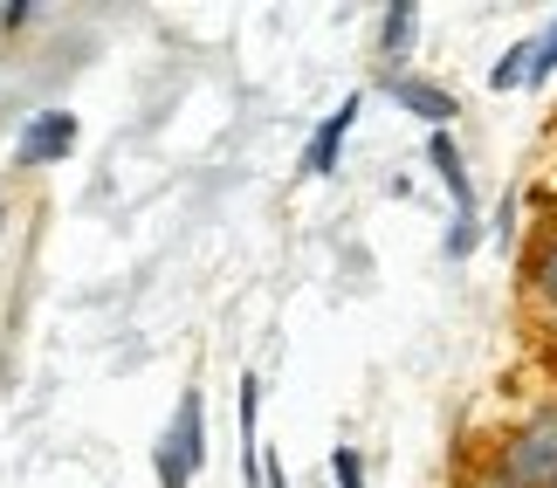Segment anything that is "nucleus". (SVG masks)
<instances>
[{"label":"nucleus","instance_id":"nucleus-1","mask_svg":"<svg viewBox=\"0 0 557 488\" xmlns=\"http://www.w3.org/2000/svg\"><path fill=\"white\" fill-rule=\"evenodd\" d=\"M152 468H159V488H193V475L207 468V406H200V392H193V386L180 392L173 427L159 434Z\"/></svg>","mask_w":557,"mask_h":488},{"label":"nucleus","instance_id":"nucleus-2","mask_svg":"<svg viewBox=\"0 0 557 488\" xmlns=\"http://www.w3.org/2000/svg\"><path fill=\"white\" fill-rule=\"evenodd\" d=\"M76 138H83L76 111H35L28 124H21V138H14V165H21V173H35V165H62L76 152Z\"/></svg>","mask_w":557,"mask_h":488},{"label":"nucleus","instance_id":"nucleus-3","mask_svg":"<svg viewBox=\"0 0 557 488\" xmlns=\"http://www.w3.org/2000/svg\"><path fill=\"white\" fill-rule=\"evenodd\" d=\"M379 90L399 103L406 117H420V124H434V132H447V124L461 117V97L455 90H441L434 76H413V70H393V76H379Z\"/></svg>","mask_w":557,"mask_h":488},{"label":"nucleus","instance_id":"nucleus-4","mask_svg":"<svg viewBox=\"0 0 557 488\" xmlns=\"http://www.w3.org/2000/svg\"><path fill=\"white\" fill-rule=\"evenodd\" d=\"M358 111H366V97H345L337 111L310 132V145H304V179H331L337 173V159H345V138H351V124H358Z\"/></svg>","mask_w":557,"mask_h":488},{"label":"nucleus","instance_id":"nucleus-5","mask_svg":"<svg viewBox=\"0 0 557 488\" xmlns=\"http://www.w3.org/2000/svg\"><path fill=\"white\" fill-rule=\"evenodd\" d=\"M426 165L441 173L447 200H455V214H475V179H468V165H461V145H455V132H426Z\"/></svg>","mask_w":557,"mask_h":488},{"label":"nucleus","instance_id":"nucleus-6","mask_svg":"<svg viewBox=\"0 0 557 488\" xmlns=\"http://www.w3.org/2000/svg\"><path fill=\"white\" fill-rule=\"evenodd\" d=\"M413 41H420V8L413 0H385L379 8V62H385V76L413 55Z\"/></svg>","mask_w":557,"mask_h":488},{"label":"nucleus","instance_id":"nucleus-7","mask_svg":"<svg viewBox=\"0 0 557 488\" xmlns=\"http://www.w3.org/2000/svg\"><path fill=\"white\" fill-rule=\"evenodd\" d=\"M523 283H530V296H537V303L557 316V235L537 248V254H530V268H523Z\"/></svg>","mask_w":557,"mask_h":488},{"label":"nucleus","instance_id":"nucleus-8","mask_svg":"<svg viewBox=\"0 0 557 488\" xmlns=\"http://www.w3.org/2000/svg\"><path fill=\"white\" fill-rule=\"evenodd\" d=\"M530 83V41H517V49H503V62L488 70V90H523Z\"/></svg>","mask_w":557,"mask_h":488},{"label":"nucleus","instance_id":"nucleus-9","mask_svg":"<svg viewBox=\"0 0 557 488\" xmlns=\"http://www.w3.org/2000/svg\"><path fill=\"white\" fill-rule=\"evenodd\" d=\"M550 76H557V8L544 21V35L530 41V83H550Z\"/></svg>","mask_w":557,"mask_h":488},{"label":"nucleus","instance_id":"nucleus-10","mask_svg":"<svg viewBox=\"0 0 557 488\" xmlns=\"http://www.w3.org/2000/svg\"><path fill=\"white\" fill-rule=\"evenodd\" d=\"M331 481L337 488H366V454H358L351 440H345V448H331Z\"/></svg>","mask_w":557,"mask_h":488},{"label":"nucleus","instance_id":"nucleus-11","mask_svg":"<svg viewBox=\"0 0 557 488\" xmlns=\"http://www.w3.org/2000/svg\"><path fill=\"white\" fill-rule=\"evenodd\" d=\"M517 427H530V434L544 440V448H557V399H537V406H530Z\"/></svg>","mask_w":557,"mask_h":488},{"label":"nucleus","instance_id":"nucleus-12","mask_svg":"<svg viewBox=\"0 0 557 488\" xmlns=\"http://www.w3.org/2000/svg\"><path fill=\"white\" fill-rule=\"evenodd\" d=\"M35 14H41L35 0H0V28H8V35H21V28H28Z\"/></svg>","mask_w":557,"mask_h":488},{"label":"nucleus","instance_id":"nucleus-13","mask_svg":"<svg viewBox=\"0 0 557 488\" xmlns=\"http://www.w3.org/2000/svg\"><path fill=\"white\" fill-rule=\"evenodd\" d=\"M262 488H289V481H283V461H275L269 448H262Z\"/></svg>","mask_w":557,"mask_h":488},{"label":"nucleus","instance_id":"nucleus-14","mask_svg":"<svg viewBox=\"0 0 557 488\" xmlns=\"http://www.w3.org/2000/svg\"><path fill=\"white\" fill-rule=\"evenodd\" d=\"M468 488H509V481H503L496 468H482V475H475V481H468Z\"/></svg>","mask_w":557,"mask_h":488},{"label":"nucleus","instance_id":"nucleus-15","mask_svg":"<svg viewBox=\"0 0 557 488\" xmlns=\"http://www.w3.org/2000/svg\"><path fill=\"white\" fill-rule=\"evenodd\" d=\"M0 221H8V207H0Z\"/></svg>","mask_w":557,"mask_h":488}]
</instances>
